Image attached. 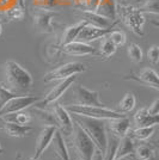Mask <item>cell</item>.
<instances>
[{"label":"cell","mask_w":159,"mask_h":160,"mask_svg":"<svg viewBox=\"0 0 159 160\" xmlns=\"http://www.w3.org/2000/svg\"><path fill=\"white\" fill-rule=\"evenodd\" d=\"M72 120L90 136V139L95 143V146L100 149L102 154L105 155L108 145H109V139L106 135L104 120L85 117V116H80V115H75V113H73Z\"/></svg>","instance_id":"obj_1"},{"label":"cell","mask_w":159,"mask_h":160,"mask_svg":"<svg viewBox=\"0 0 159 160\" xmlns=\"http://www.w3.org/2000/svg\"><path fill=\"white\" fill-rule=\"evenodd\" d=\"M5 86L12 92H25L33 87V80L31 74L16 61H7L4 65Z\"/></svg>","instance_id":"obj_2"},{"label":"cell","mask_w":159,"mask_h":160,"mask_svg":"<svg viewBox=\"0 0 159 160\" xmlns=\"http://www.w3.org/2000/svg\"><path fill=\"white\" fill-rule=\"evenodd\" d=\"M68 112L85 116V117H91V118H97V120H115V118H121L125 117L123 112H117L110 109H106L105 107H86V105H66L65 107Z\"/></svg>","instance_id":"obj_3"},{"label":"cell","mask_w":159,"mask_h":160,"mask_svg":"<svg viewBox=\"0 0 159 160\" xmlns=\"http://www.w3.org/2000/svg\"><path fill=\"white\" fill-rule=\"evenodd\" d=\"M73 134H74V146L77 148V152L79 153L80 159L92 160V155L97 147L95 146L93 141L90 139V136L77 123H74Z\"/></svg>","instance_id":"obj_4"},{"label":"cell","mask_w":159,"mask_h":160,"mask_svg":"<svg viewBox=\"0 0 159 160\" xmlns=\"http://www.w3.org/2000/svg\"><path fill=\"white\" fill-rule=\"evenodd\" d=\"M120 14L122 16L123 22L126 25L135 35L138 36H144V23H145V17L139 8H135L133 6H120Z\"/></svg>","instance_id":"obj_5"},{"label":"cell","mask_w":159,"mask_h":160,"mask_svg":"<svg viewBox=\"0 0 159 160\" xmlns=\"http://www.w3.org/2000/svg\"><path fill=\"white\" fill-rule=\"evenodd\" d=\"M85 71H86V67L81 62H68V63H65L62 66L55 68L52 72L47 73L43 80L46 82L54 81V80H62L72 75H77L81 72H85Z\"/></svg>","instance_id":"obj_6"},{"label":"cell","mask_w":159,"mask_h":160,"mask_svg":"<svg viewBox=\"0 0 159 160\" xmlns=\"http://www.w3.org/2000/svg\"><path fill=\"white\" fill-rule=\"evenodd\" d=\"M40 100L38 97L35 96H16L12 99H10L4 107L0 108V117L8 115V113L19 112L27 108L35 105Z\"/></svg>","instance_id":"obj_7"},{"label":"cell","mask_w":159,"mask_h":160,"mask_svg":"<svg viewBox=\"0 0 159 160\" xmlns=\"http://www.w3.org/2000/svg\"><path fill=\"white\" fill-rule=\"evenodd\" d=\"M75 79H77V75H72V77H68L66 79H62L49 93H47V96L43 99H40L35 105H37V107H47V105H50V104L55 103L74 84Z\"/></svg>","instance_id":"obj_8"},{"label":"cell","mask_w":159,"mask_h":160,"mask_svg":"<svg viewBox=\"0 0 159 160\" xmlns=\"http://www.w3.org/2000/svg\"><path fill=\"white\" fill-rule=\"evenodd\" d=\"M58 14V12L52 11L49 8H40L37 7L33 11V24L36 28L43 33H50L53 32V27H52V22H53L54 17Z\"/></svg>","instance_id":"obj_9"},{"label":"cell","mask_w":159,"mask_h":160,"mask_svg":"<svg viewBox=\"0 0 159 160\" xmlns=\"http://www.w3.org/2000/svg\"><path fill=\"white\" fill-rule=\"evenodd\" d=\"M53 116L56 126L60 127V129L64 133L66 134V135L73 134L74 122H73L69 112L65 109V107H62V105H55L53 109Z\"/></svg>","instance_id":"obj_10"},{"label":"cell","mask_w":159,"mask_h":160,"mask_svg":"<svg viewBox=\"0 0 159 160\" xmlns=\"http://www.w3.org/2000/svg\"><path fill=\"white\" fill-rule=\"evenodd\" d=\"M113 31V28H108V29H103V28H98L92 24L87 23L85 27L80 30L79 35H78V40L80 42H91V41H96L97 38H104L109 33Z\"/></svg>","instance_id":"obj_11"},{"label":"cell","mask_w":159,"mask_h":160,"mask_svg":"<svg viewBox=\"0 0 159 160\" xmlns=\"http://www.w3.org/2000/svg\"><path fill=\"white\" fill-rule=\"evenodd\" d=\"M58 129L55 126H50L48 124L44 128H42L40 135L37 138V141H36V148H35V157L36 159H40V157L42 155V153L46 151L48 146L50 145V142L53 140V136L55 132Z\"/></svg>","instance_id":"obj_12"},{"label":"cell","mask_w":159,"mask_h":160,"mask_svg":"<svg viewBox=\"0 0 159 160\" xmlns=\"http://www.w3.org/2000/svg\"><path fill=\"white\" fill-rule=\"evenodd\" d=\"M77 102L79 105L86 107H104L100 100V93L84 86L77 87Z\"/></svg>","instance_id":"obj_13"},{"label":"cell","mask_w":159,"mask_h":160,"mask_svg":"<svg viewBox=\"0 0 159 160\" xmlns=\"http://www.w3.org/2000/svg\"><path fill=\"white\" fill-rule=\"evenodd\" d=\"M135 80L140 84L150 86L154 90H159V78L157 72L152 68H144L139 74H131L126 78V80Z\"/></svg>","instance_id":"obj_14"},{"label":"cell","mask_w":159,"mask_h":160,"mask_svg":"<svg viewBox=\"0 0 159 160\" xmlns=\"http://www.w3.org/2000/svg\"><path fill=\"white\" fill-rule=\"evenodd\" d=\"M62 52L69 55H77V56H85V55H97L100 54L97 49L85 42L80 41H73L71 43H67L62 46Z\"/></svg>","instance_id":"obj_15"},{"label":"cell","mask_w":159,"mask_h":160,"mask_svg":"<svg viewBox=\"0 0 159 160\" xmlns=\"http://www.w3.org/2000/svg\"><path fill=\"white\" fill-rule=\"evenodd\" d=\"M83 14V19L86 20L89 24H92V25H96L98 28H103V29H108V28H114L115 23L114 20H110L100 16V14L96 13L95 11H89V10H85L81 12Z\"/></svg>","instance_id":"obj_16"},{"label":"cell","mask_w":159,"mask_h":160,"mask_svg":"<svg viewBox=\"0 0 159 160\" xmlns=\"http://www.w3.org/2000/svg\"><path fill=\"white\" fill-rule=\"evenodd\" d=\"M96 13L100 14L110 20H116L117 17V5L115 0H100L98 6L95 10Z\"/></svg>","instance_id":"obj_17"},{"label":"cell","mask_w":159,"mask_h":160,"mask_svg":"<svg viewBox=\"0 0 159 160\" xmlns=\"http://www.w3.org/2000/svg\"><path fill=\"white\" fill-rule=\"evenodd\" d=\"M131 127V121L125 117H121V118H115V120H109V128L110 130L113 132V134L116 138H123L125 135L128 134Z\"/></svg>","instance_id":"obj_18"},{"label":"cell","mask_w":159,"mask_h":160,"mask_svg":"<svg viewBox=\"0 0 159 160\" xmlns=\"http://www.w3.org/2000/svg\"><path fill=\"white\" fill-rule=\"evenodd\" d=\"M50 145H53L54 152L56 153V155L59 157L61 160H71L69 159V153H68V149L66 147L65 140H64V136L61 135L59 130H56L53 136V140L50 142Z\"/></svg>","instance_id":"obj_19"},{"label":"cell","mask_w":159,"mask_h":160,"mask_svg":"<svg viewBox=\"0 0 159 160\" xmlns=\"http://www.w3.org/2000/svg\"><path fill=\"white\" fill-rule=\"evenodd\" d=\"M134 121L138 127H150V126H157L159 122L158 116H153L147 112L146 108H141L134 115Z\"/></svg>","instance_id":"obj_20"},{"label":"cell","mask_w":159,"mask_h":160,"mask_svg":"<svg viewBox=\"0 0 159 160\" xmlns=\"http://www.w3.org/2000/svg\"><path fill=\"white\" fill-rule=\"evenodd\" d=\"M135 151V143L131 136L125 135L123 138H121L119 140V145L116 148L115 152V159L116 158H121V157H127L131 155L132 153H134Z\"/></svg>","instance_id":"obj_21"},{"label":"cell","mask_w":159,"mask_h":160,"mask_svg":"<svg viewBox=\"0 0 159 160\" xmlns=\"http://www.w3.org/2000/svg\"><path fill=\"white\" fill-rule=\"evenodd\" d=\"M3 128L6 132V134L13 138H23L33 130V128L30 126H20V124H17L14 122H8V121L4 123Z\"/></svg>","instance_id":"obj_22"},{"label":"cell","mask_w":159,"mask_h":160,"mask_svg":"<svg viewBox=\"0 0 159 160\" xmlns=\"http://www.w3.org/2000/svg\"><path fill=\"white\" fill-rule=\"evenodd\" d=\"M86 24H87L86 20L81 19V20H79L78 23H75L74 25H71V27L67 28L66 30H65V32H64V36H62L61 44L65 46V44H67V43H71V42L77 40V37H78V35H79L80 30L85 27Z\"/></svg>","instance_id":"obj_23"},{"label":"cell","mask_w":159,"mask_h":160,"mask_svg":"<svg viewBox=\"0 0 159 160\" xmlns=\"http://www.w3.org/2000/svg\"><path fill=\"white\" fill-rule=\"evenodd\" d=\"M3 118L5 121H8V122H14V123L20 124V126H29V123L31 122V116H30V113L22 112V111L5 115V116H3Z\"/></svg>","instance_id":"obj_24"},{"label":"cell","mask_w":159,"mask_h":160,"mask_svg":"<svg viewBox=\"0 0 159 160\" xmlns=\"http://www.w3.org/2000/svg\"><path fill=\"white\" fill-rule=\"evenodd\" d=\"M135 104H136L135 96L132 92H127L123 96V98L121 99V102H120L119 107L122 112H129V111H132L133 109L135 108Z\"/></svg>","instance_id":"obj_25"},{"label":"cell","mask_w":159,"mask_h":160,"mask_svg":"<svg viewBox=\"0 0 159 160\" xmlns=\"http://www.w3.org/2000/svg\"><path fill=\"white\" fill-rule=\"evenodd\" d=\"M156 132V126H150V127H138L133 130V136L139 139V140H147L152 136Z\"/></svg>","instance_id":"obj_26"},{"label":"cell","mask_w":159,"mask_h":160,"mask_svg":"<svg viewBox=\"0 0 159 160\" xmlns=\"http://www.w3.org/2000/svg\"><path fill=\"white\" fill-rule=\"evenodd\" d=\"M116 46L111 41L109 40V37H104V40L102 41V43H100V53L103 55V56H105V58H110L111 55L115 54L116 52Z\"/></svg>","instance_id":"obj_27"},{"label":"cell","mask_w":159,"mask_h":160,"mask_svg":"<svg viewBox=\"0 0 159 160\" xmlns=\"http://www.w3.org/2000/svg\"><path fill=\"white\" fill-rule=\"evenodd\" d=\"M5 17H7L10 20H22L25 16V12L23 10V7L20 6H12L6 11H4Z\"/></svg>","instance_id":"obj_28"},{"label":"cell","mask_w":159,"mask_h":160,"mask_svg":"<svg viewBox=\"0 0 159 160\" xmlns=\"http://www.w3.org/2000/svg\"><path fill=\"white\" fill-rule=\"evenodd\" d=\"M134 153L136 155V158L139 160H148L152 158L153 153V148L151 146H147V145H141L138 148H135Z\"/></svg>","instance_id":"obj_29"},{"label":"cell","mask_w":159,"mask_h":160,"mask_svg":"<svg viewBox=\"0 0 159 160\" xmlns=\"http://www.w3.org/2000/svg\"><path fill=\"white\" fill-rule=\"evenodd\" d=\"M128 56H129V59L133 61V62H135V63H140L141 61H142V50H141V48L138 46V44H135V43H132L129 47H128Z\"/></svg>","instance_id":"obj_30"},{"label":"cell","mask_w":159,"mask_h":160,"mask_svg":"<svg viewBox=\"0 0 159 160\" xmlns=\"http://www.w3.org/2000/svg\"><path fill=\"white\" fill-rule=\"evenodd\" d=\"M141 12H148V13L157 14L159 13V5L158 0H144V4L139 7Z\"/></svg>","instance_id":"obj_31"},{"label":"cell","mask_w":159,"mask_h":160,"mask_svg":"<svg viewBox=\"0 0 159 160\" xmlns=\"http://www.w3.org/2000/svg\"><path fill=\"white\" fill-rule=\"evenodd\" d=\"M17 94L12 92L11 90H8L5 85L0 84V108L4 107L10 99H12L13 97H16Z\"/></svg>","instance_id":"obj_32"},{"label":"cell","mask_w":159,"mask_h":160,"mask_svg":"<svg viewBox=\"0 0 159 160\" xmlns=\"http://www.w3.org/2000/svg\"><path fill=\"white\" fill-rule=\"evenodd\" d=\"M109 40L113 42L116 47L119 46H123L126 43V35L123 31L120 30H113L111 32L109 33Z\"/></svg>","instance_id":"obj_33"},{"label":"cell","mask_w":159,"mask_h":160,"mask_svg":"<svg viewBox=\"0 0 159 160\" xmlns=\"http://www.w3.org/2000/svg\"><path fill=\"white\" fill-rule=\"evenodd\" d=\"M61 4L60 0H33V5L40 8H53L54 6Z\"/></svg>","instance_id":"obj_34"},{"label":"cell","mask_w":159,"mask_h":160,"mask_svg":"<svg viewBox=\"0 0 159 160\" xmlns=\"http://www.w3.org/2000/svg\"><path fill=\"white\" fill-rule=\"evenodd\" d=\"M147 58L148 61L152 65H157L159 62V47L158 46H152L147 52Z\"/></svg>","instance_id":"obj_35"},{"label":"cell","mask_w":159,"mask_h":160,"mask_svg":"<svg viewBox=\"0 0 159 160\" xmlns=\"http://www.w3.org/2000/svg\"><path fill=\"white\" fill-rule=\"evenodd\" d=\"M17 5V0H0V11H6Z\"/></svg>","instance_id":"obj_36"},{"label":"cell","mask_w":159,"mask_h":160,"mask_svg":"<svg viewBox=\"0 0 159 160\" xmlns=\"http://www.w3.org/2000/svg\"><path fill=\"white\" fill-rule=\"evenodd\" d=\"M146 109H147V112L150 113V115L158 116V113H159V99H156L152 104L150 105V107L146 108Z\"/></svg>","instance_id":"obj_37"},{"label":"cell","mask_w":159,"mask_h":160,"mask_svg":"<svg viewBox=\"0 0 159 160\" xmlns=\"http://www.w3.org/2000/svg\"><path fill=\"white\" fill-rule=\"evenodd\" d=\"M98 2H100V0H87L86 6L89 7V11H95L96 7L98 6Z\"/></svg>","instance_id":"obj_38"},{"label":"cell","mask_w":159,"mask_h":160,"mask_svg":"<svg viewBox=\"0 0 159 160\" xmlns=\"http://www.w3.org/2000/svg\"><path fill=\"white\" fill-rule=\"evenodd\" d=\"M17 4H18V6L24 7L25 6V0H17Z\"/></svg>","instance_id":"obj_39"},{"label":"cell","mask_w":159,"mask_h":160,"mask_svg":"<svg viewBox=\"0 0 159 160\" xmlns=\"http://www.w3.org/2000/svg\"><path fill=\"white\" fill-rule=\"evenodd\" d=\"M77 4H83V5H86L87 0H74Z\"/></svg>","instance_id":"obj_40"},{"label":"cell","mask_w":159,"mask_h":160,"mask_svg":"<svg viewBox=\"0 0 159 160\" xmlns=\"http://www.w3.org/2000/svg\"><path fill=\"white\" fill-rule=\"evenodd\" d=\"M114 160H129L127 157H121V158H116V159H114Z\"/></svg>","instance_id":"obj_41"},{"label":"cell","mask_w":159,"mask_h":160,"mask_svg":"<svg viewBox=\"0 0 159 160\" xmlns=\"http://www.w3.org/2000/svg\"><path fill=\"white\" fill-rule=\"evenodd\" d=\"M4 16H5V13H4V11H0V20L4 18Z\"/></svg>","instance_id":"obj_42"},{"label":"cell","mask_w":159,"mask_h":160,"mask_svg":"<svg viewBox=\"0 0 159 160\" xmlns=\"http://www.w3.org/2000/svg\"><path fill=\"white\" fill-rule=\"evenodd\" d=\"M3 153H4V148H3V147H1V145H0V155H1Z\"/></svg>","instance_id":"obj_43"},{"label":"cell","mask_w":159,"mask_h":160,"mask_svg":"<svg viewBox=\"0 0 159 160\" xmlns=\"http://www.w3.org/2000/svg\"><path fill=\"white\" fill-rule=\"evenodd\" d=\"M28 160H38V159H36V158H33H33H29Z\"/></svg>","instance_id":"obj_44"},{"label":"cell","mask_w":159,"mask_h":160,"mask_svg":"<svg viewBox=\"0 0 159 160\" xmlns=\"http://www.w3.org/2000/svg\"><path fill=\"white\" fill-rule=\"evenodd\" d=\"M1 31H3V29H1V25H0V35H1Z\"/></svg>","instance_id":"obj_45"},{"label":"cell","mask_w":159,"mask_h":160,"mask_svg":"<svg viewBox=\"0 0 159 160\" xmlns=\"http://www.w3.org/2000/svg\"><path fill=\"white\" fill-rule=\"evenodd\" d=\"M79 160H81V159H79Z\"/></svg>","instance_id":"obj_46"}]
</instances>
